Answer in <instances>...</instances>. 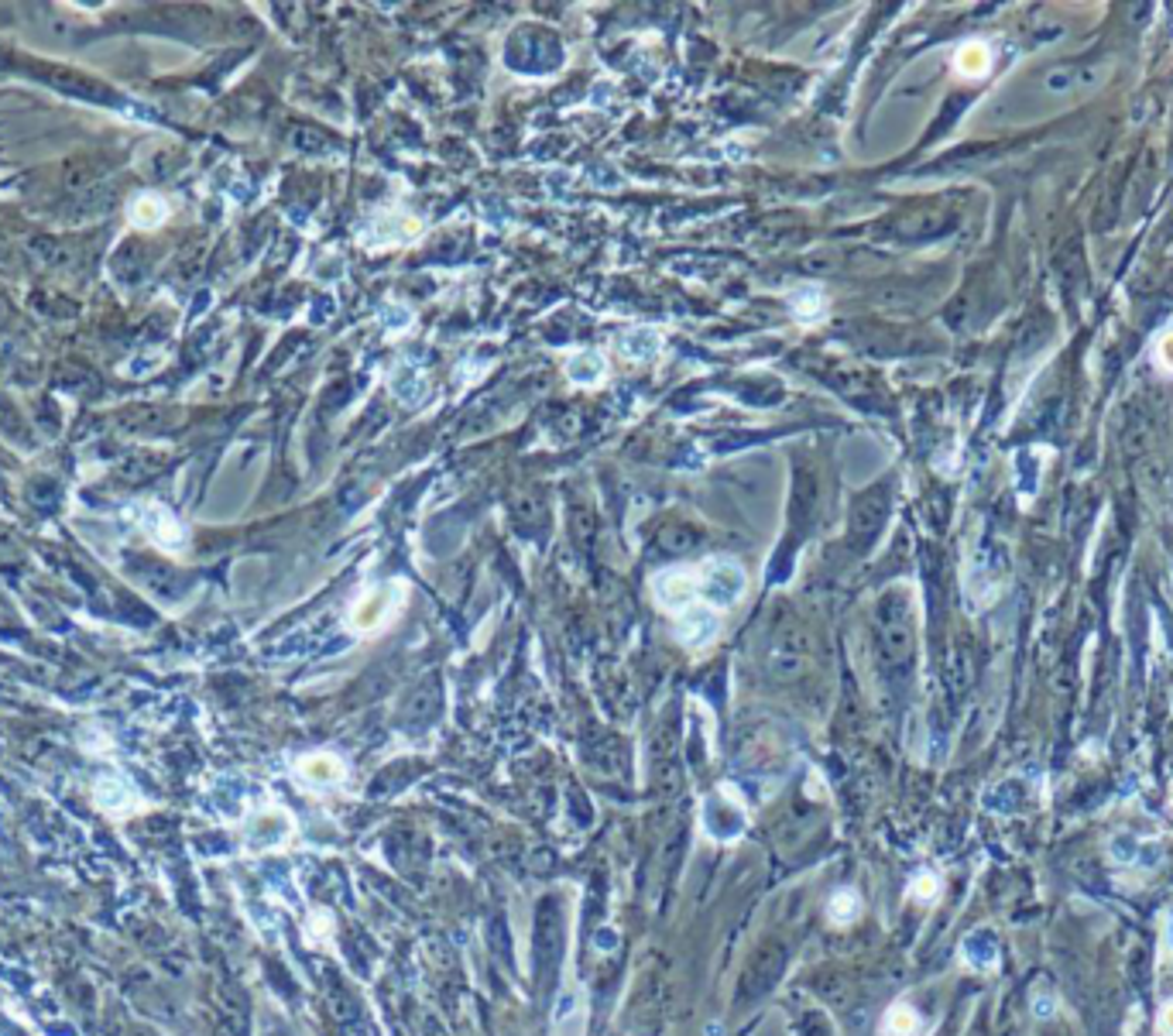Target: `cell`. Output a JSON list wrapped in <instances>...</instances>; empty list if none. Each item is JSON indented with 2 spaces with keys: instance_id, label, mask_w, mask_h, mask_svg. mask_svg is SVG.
Instances as JSON below:
<instances>
[{
  "instance_id": "cell-1",
  "label": "cell",
  "mask_w": 1173,
  "mask_h": 1036,
  "mask_svg": "<svg viewBox=\"0 0 1173 1036\" xmlns=\"http://www.w3.org/2000/svg\"><path fill=\"white\" fill-rule=\"evenodd\" d=\"M405 587L402 584H381L374 587V591H367L361 601L350 608V629L361 631V635H371V631H381L388 622H392V615L402 608V601H405Z\"/></svg>"
},
{
  "instance_id": "cell-2",
  "label": "cell",
  "mask_w": 1173,
  "mask_h": 1036,
  "mask_svg": "<svg viewBox=\"0 0 1173 1036\" xmlns=\"http://www.w3.org/2000/svg\"><path fill=\"white\" fill-rule=\"evenodd\" d=\"M138 525H141V532H145L151 543L158 546V550L172 553V556H176V553H183V546H185V529H183V522H179V518L172 515L165 505H158V501H148V505H141Z\"/></svg>"
},
{
  "instance_id": "cell-3",
  "label": "cell",
  "mask_w": 1173,
  "mask_h": 1036,
  "mask_svg": "<svg viewBox=\"0 0 1173 1036\" xmlns=\"http://www.w3.org/2000/svg\"><path fill=\"white\" fill-rule=\"evenodd\" d=\"M292 831H295V824H292L289 810H282V807L257 810V814L248 817V845L257 848V851L285 845V841L292 838Z\"/></svg>"
},
{
  "instance_id": "cell-4",
  "label": "cell",
  "mask_w": 1173,
  "mask_h": 1036,
  "mask_svg": "<svg viewBox=\"0 0 1173 1036\" xmlns=\"http://www.w3.org/2000/svg\"><path fill=\"white\" fill-rule=\"evenodd\" d=\"M295 773H299L302 782H309V786H340L343 779H347V766H343L336 755L330 752H316V755H306V759H299V766H295Z\"/></svg>"
},
{
  "instance_id": "cell-5",
  "label": "cell",
  "mask_w": 1173,
  "mask_h": 1036,
  "mask_svg": "<svg viewBox=\"0 0 1173 1036\" xmlns=\"http://www.w3.org/2000/svg\"><path fill=\"white\" fill-rule=\"evenodd\" d=\"M964 961L975 971H991L998 964V940L991 930H971L961 944Z\"/></svg>"
},
{
  "instance_id": "cell-6",
  "label": "cell",
  "mask_w": 1173,
  "mask_h": 1036,
  "mask_svg": "<svg viewBox=\"0 0 1173 1036\" xmlns=\"http://www.w3.org/2000/svg\"><path fill=\"white\" fill-rule=\"evenodd\" d=\"M127 220L138 230H155L169 220V203H165L158 192H138V196L127 203Z\"/></svg>"
},
{
  "instance_id": "cell-7",
  "label": "cell",
  "mask_w": 1173,
  "mask_h": 1036,
  "mask_svg": "<svg viewBox=\"0 0 1173 1036\" xmlns=\"http://www.w3.org/2000/svg\"><path fill=\"white\" fill-rule=\"evenodd\" d=\"M721 800H724V810H714L707 803V807H703V824H707V831L714 834L717 841H731V838H738L741 831H745V810L741 807H728V793H721Z\"/></svg>"
},
{
  "instance_id": "cell-8",
  "label": "cell",
  "mask_w": 1173,
  "mask_h": 1036,
  "mask_svg": "<svg viewBox=\"0 0 1173 1036\" xmlns=\"http://www.w3.org/2000/svg\"><path fill=\"white\" fill-rule=\"evenodd\" d=\"M97 803L107 810V814H127L131 807H138V796H134V789L124 786L120 779H100Z\"/></svg>"
},
{
  "instance_id": "cell-9",
  "label": "cell",
  "mask_w": 1173,
  "mask_h": 1036,
  "mask_svg": "<svg viewBox=\"0 0 1173 1036\" xmlns=\"http://www.w3.org/2000/svg\"><path fill=\"white\" fill-rule=\"evenodd\" d=\"M858 913H861V899H858V892H851V889L834 892L831 903H827V917H831L838 926L854 924V920H858Z\"/></svg>"
},
{
  "instance_id": "cell-10",
  "label": "cell",
  "mask_w": 1173,
  "mask_h": 1036,
  "mask_svg": "<svg viewBox=\"0 0 1173 1036\" xmlns=\"http://www.w3.org/2000/svg\"><path fill=\"white\" fill-rule=\"evenodd\" d=\"M882 1030H885V1036H913L919 1030V1016H916V1009H910V1005H892L889 1009V1016H885V1023H882Z\"/></svg>"
},
{
  "instance_id": "cell-11",
  "label": "cell",
  "mask_w": 1173,
  "mask_h": 1036,
  "mask_svg": "<svg viewBox=\"0 0 1173 1036\" xmlns=\"http://www.w3.org/2000/svg\"><path fill=\"white\" fill-rule=\"evenodd\" d=\"M954 66H957V73H964V76H985V69H989V52H985V45H964L961 52H957Z\"/></svg>"
},
{
  "instance_id": "cell-12",
  "label": "cell",
  "mask_w": 1173,
  "mask_h": 1036,
  "mask_svg": "<svg viewBox=\"0 0 1173 1036\" xmlns=\"http://www.w3.org/2000/svg\"><path fill=\"white\" fill-rule=\"evenodd\" d=\"M645 336L652 340V347H659V333H652V330H649ZM624 354H628V357H645V350H642V330H635V333L624 336Z\"/></svg>"
},
{
  "instance_id": "cell-13",
  "label": "cell",
  "mask_w": 1173,
  "mask_h": 1036,
  "mask_svg": "<svg viewBox=\"0 0 1173 1036\" xmlns=\"http://www.w3.org/2000/svg\"><path fill=\"white\" fill-rule=\"evenodd\" d=\"M937 889H940V882L933 879V875H919V879L913 882V896H916L919 903H930V899L937 896Z\"/></svg>"
},
{
  "instance_id": "cell-14",
  "label": "cell",
  "mask_w": 1173,
  "mask_h": 1036,
  "mask_svg": "<svg viewBox=\"0 0 1173 1036\" xmlns=\"http://www.w3.org/2000/svg\"><path fill=\"white\" fill-rule=\"evenodd\" d=\"M1033 1012L1040 1019H1050L1057 1012V1002H1054V996H1050V992H1036L1033 996Z\"/></svg>"
},
{
  "instance_id": "cell-15",
  "label": "cell",
  "mask_w": 1173,
  "mask_h": 1036,
  "mask_svg": "<svg viewBox=\"0 0 1173 1036\" xmlns=\"http://www.w3.org/2000/svg\"><path fill=\"white\" fill-rule=\"evenodd\" d=\"M1156 364L1173 374V333H1167L1160 343H1156Z\"/></svg>"
},
{
  "instance_id": "cell-16",
  "label": "cell",
  "mask_w": 1173,
  "mask_h": 1036,
  "mask_svg": "<svg viewBox=\"0 0 1173 1036\" xmlns=\"http://www.w3.org/2000/svg\"><path fill=\"white\" fill-rule=\"evenodd\" d=\"M1160 1033H1163V1036H1173V1002L1160 1012Z\"/></svg>"
},
{
  "instance_id": "cell-17",
  "label": "cell",
  "mask_w": 1173,
  "mask_h": 1036,
  "mask_svg": "<svg viewBox=\"0 0 1173 1036\" xmlns=\"http://www.w3.org/2000/svg\"><path fill=\"white\" fill-rule=\"evenodd\" d=\"M1167 940H1170V947H1173V910H1170V920H1167Z\"/></svg>"
}]
</instances>
